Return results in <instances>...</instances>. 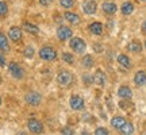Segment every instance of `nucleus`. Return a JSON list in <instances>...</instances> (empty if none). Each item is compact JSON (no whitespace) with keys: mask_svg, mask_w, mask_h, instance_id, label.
Instances as JSON below:
<instances>
[{"mask_svg":"<svg viewBox=\"0 0 146 135\" xmlns=\"http://www.w3.org/2000/svg\"><path fill=\"white\" fill-rule=\"evenodd\" d=\"M39 58L43 60V61H56L57 60V52L56 49L52 46H43L39 49Z\"/></svg>","mask_w":146,"mask_h":135,"instance_id":"f257e3e1","label":"nucleus"},{"mask_svg":"<svg viewBox=\"0 0 146 135\" xmlns=\"http://www.w3.org/2000/svg\"><path fill=\"white\" fill-rule=\"evenodd\" d=\"M69 46L74 53L77 54H83L85 50H87V43L84 39L78 38V36H72L70 41H69Z\"/></svg>","mask_w":146,"mask_h":135,"instance_id":"f03ea898","label":"nucleus"},{"mask_svg":"<svg viewBox=\"0 0 146 135\" xmlns=\"http://www.w3.org/2000/svg\"><path fill=\"white\" fill-rule=\"evenodd\" d=\"M8 72H10L11 76L14 78H16V80H22V78L25 77V69L18 62H14V61L8 64Z\"/></svg>","mask_w":146,"mask_h":135,"instance_id":"7ed1b4c3","label":"nucleus"},{"mask_svg":"<svg viewBox=\"0 0 146 135\" xmlns=\"http://www.w3.org/2000/svg\"><path fill=\"white\" fill-rule=\"evenodd\" d=\"M69 105H70V108L73 111H81L84 109L85 107V101L81 96H78V95H72L70 96V99H69Z\"/></svg>","mask_w":146,"mask_h":135,"instance_id":"20e7f679","label":"nucleus"},{"mask_svg":"<svg viewBox=\"0 0 146 135\" xmlns=\"http://www.w3.org/2000/svg\"><path fill=\"white\" fill-rule=\"evenodd\" d=\"M73 76L69 70H60V73L57 74V83L61 87H68L69 84L72 83Z\"/></svg>","mask_w":146,"mask_h":135,"instance_id":"39448f33","label":"nucleus"},{"mask_svg":"<svg viewBox=\"0 0 146 135\" xmlns=\"http://www.w3.org/2000/svg\"><path fill=\"white\" fill-rule=\"evenodd\" d=\"M25 101L31 107H38L42 101V95L38 92H29L25 96Z\"/></svg>","mask_w":146,"mask_h":135,"instance_id":"423d86ee","label":"nucleus"},{"mask_svg":"<svg viewBox=\"0 0 146 135\" xmlns=\"http://www.w3.org/2000/svg\"><path fill=\"white\" fill-rule=\"evenodd\" d=\"M73 36V30L68 26H58L57 28V38L60 41H66Z\"/></svg>","mask_w":146,"mask_h":135,"instance_id":"0eeeda50","label":"nucleus"},{"mask_svg":"<svg viewBox=\"0 0 146 135\" xmlns=\"http://www.w3.org/2000/svg\"><path fill=\"white\" fill-rule=\"evenodd\" d=\"M27 128L30 130V132H33V134H35V135L43 132V124L36 119H29V122H27Z\"/></svg>","mask_w":146,"mask_h":135,"instance_id":"6e6552de","label":"nucleus"},{"mask_svg":"<svg viewBox=\"0 0 146 135\" xmlns=\"http://www.w3.org/2000/svg\"><path fill=\"white\" fill-rule=\"evenodd\" d=\"M96 10H98V4H96L95 0H88V1H85L83 4V11L84 14H87V15H94Z\"/></svg>","mask_w":146,"mask_h":135,"instance_id":"1a4fd4ad","label":"nucleus"},{"mask_svg":"<svg viewBox=\"0 0 146 135\" xmlns=\"http://www.w3.org/2000/svg\"><path fill=\"white\" fill-rule=\"evenodd\" d=\"M118 96H119L120 99L123 100H130L133 97V91H131L130 87H127V85H122L119 89H118Z\"/></svg>","mask_w":146,"mask_h":135,"instance_id":"9d476101","label":"nucleus"},{"mask_svg":"<svg viewBox=\"0 0 146 135\" xmlns=\"http://www.w3.org/2000/svg\"><path fill=\"white\" fill-rule=\"evenodd\" d=\"M94 83L96 85H99V87H104L106 84H107V77H106V74L100 69H98L94 74Z\"/></svg>","mask_w":146,"mask_h":135,"instance_id":"9b49d317","label":"nucleus"},{"mask_svg":"<svg viewBox=\"0 0 146 135\" xmlns=\"http://www.w3.org/2000/svg\"><path fill=\"white\" fill-rule=\"evenodd\" d=\"M8 36H10L11 41L19 42L22 39V28H21V27L12 26L10 28V31H8Z\"/></svg>","mask_w":146,"mask_h":135,"instance_id":"f8f14e48","label":"nucleus"},{"mask_svg":"<svg viewBox=\"0 0 146 135\" xmlns=\"http://www.w3.org/2000/svg\"><path fill=\"white\" fill-rule=\"evenodd\" d=\"M64 18H65L70 24H73V26H77V24H80V22H81L80 16H78L77 14H74V12H70V11H66V12L64 14Z\"/></svg>","mask_w":146,"mask_h":135,"instance_id":"ddd939ff","label":"nucleus"},{"mask_svg":"<svg viewBox=\"0 0 146 135\" xmlns=\"http://www.w3.org/2000/svg\"><path fill=\"white\" fill-rule=\"evenodd\" d=\"M88 30L91 34H94V35H102L103 34V24L100 23V22H94V23H91L88 26Z\"/></svg>","mask_w":146,"mask_h":135,"instance_id":"4468645a","label":"nucleus"},{"mask_svg":"<svg viewBox=\"0 0 146 135\" xmlns=\"http://www.w3.org/2000/svg\"><path fill=\"white\" fill-rule=\"evenodd\" d=\"M134 84L137 87H143L146 84V72L145 70H138L134 76Z\"/></svg>","mask_w":146,"mask_h":135,"instance_id":"2eb2a0df","label":"nucleus"},{"mask_svg":"<svg viewBox=\"0 0 146 135\" xmlns=\"http://www.w3.org/2000/svg\"><path fill=\"white\" fill-rule=\"evenodd\" d=\"M102 8H103V11H104V14H107V15H114L115 12L118 11L116 4H115V3H111V1H106V3H103Z\"/></svg>","mask_w":146,"mask_h":135,"instance_id":"dca6fc26","label":"nucleus"},{"mask_svg":"<svg viewBox=\"0 0 146 135\" xmlns=\"http://www.w3.org/2000/svg\"><path fill=\"white\" fill-rule=\"evenodd\" d=\"M127 50L131 53H134V54H138V53H141L142 50V45L139 41H137V39H134V41H131L129 45H127Z\"/></svg>","mask_w":146,"mask_h":135,"instance_id":"f3484780","label":"nucleus"},{"mask_svg":"<svg viewBox=\"0 0 146 135\" xmlns=\"http://www.w3.org/2000/svg\"><path fill=\"white\" fill-rule=\"evenodd\" d=\"M118 131H119L122 135H133L134 134V126H133V123H130V122H126Z\"/></svg>","mask_w":146,"mask_h":135,"instance_id":"a211bd4d","label":"nucleus"},{"mask_svg":"<svg viewBox=\"0 0 146 135\" xmlns=\"http://www.w3.org/2000/svg\"><path fill=\"white\" fill-rule=\"evenodd\" d=\"M116 60H118V62H119V65H120V66L126 68V69H130V68L133 66V64H131L130 58L127 57L126 54H119Z\"/></svg>","mask_w":146,"mask_h":135,"instance_id":"6ab92c4d","label":"nucleus"},{"mask_svg":"<svg viewBox=\"0 0 146 135\" xmlns=\"http://www.w3.org/2000/svg\"><path fill=\"white\" fill-rule=\"evenodd\" d=\"M0 52L8 53L10 52V43H8V39L7 36L0 31Z\"/></svg>","mask_w":146,"mask_h":135,"instance_id":"aec40b11","label":"nucleus"},{"mask_svg":"<svg viewBox=\"0 0 146 135\" xmlns=\"http://www.w3.org/2000/svg\"><path fill=\"white\" fill-rule=\"evenodd\" d=\"M120 11H122V14L123 15H131L133 12H134V4L131 3V1H125L122 7H120Z\"/></svg>","mask_w":146,"mask_h":135,"instance_id":"412c9836","label":"nucleus"},{"mask_svg":"<svg viewBox=\"0 0 146 135\" xmlns=\"http://www.w3.org/2000/svg\"><path fill=\"white\" fill-rule=\"evenodd\" d=\"M126 122H127V120H126L123 116H114V118L111 119V126L114 127L115 130H119V128L125 124Z\"/></svg>","mask_w":146,"mask_h":135,"instance_id":"4be33fe9","label":"nucleus"},{"mask_svg":"<svg viewBox=\"0 0 146 135\" xmlns=\"http://www.w3.org/2000/svg\"><path fill=\"white\" fill-rule=\"evenodd\" d=\"M81 64H83L84 68L91 69V68L95 65V61H94V58H92V56L87 54V56H84V57H83V60H81Z\"/></svg>","mask_w":146,"mask_h":135,"instance_id":"5701e85b","label":"nucleus"},{"mask_svg":"<svg viewBox=\"0 0 146 135\" xmlns=\"http://www.w3.org/2000/svg\"><path fill=\"white\" fill-rule=\"evenodd\" d=\"M23 30L27 32H30V34H38L39 32V27L35 26V24H31V23H25L23 24Z\"/></svg>","mask_w":146,"mask_h":135,"instance_id":"b1692460","label":"nucleus"},{"mask_svg":"<svg viewBox=\"0 0 146 135\" xmlns=\"http://www.w3.org/2000/svg\"><path fill=\"white\" fill-rule=\"evenodd\" d=\"M62 60H64V62L69 64V65L74 64V57H73L70 53H62Z\"/></svg>","mask_w":146,"mask_h":135,"instance_id":"393cba45","label":"nucleus"},{"mask_svg":"<svg viewBox=\"0 0 146 135\" xmlns=\"http://www.w3.org/2000/svg\"><path fill=\"white\" fill-rule=\"evenodd\" d=\"M23 56H25L26 58H33L34 57V47H31V46L25 47V50H23Z\"/></svg>","mask_w":146,"mask_h":135,"instance_id":"a878e982","label":"nucleus"},{"mask_svg":"<svg viewBox=\"0 0 146 135\" xmlns=\"http://www.w3.org/2000/svg\"><path fill=\"white\" fill-rule=\"evenodd\" d=\"M60 4L62 5V8H72L74 4V0H60Z\"/></svg>","mask_w":146,"mask_h":135,"instance_id":"bb28decb","label":"nucleus"},{"mask_svg":"<svg viewBox=\"0 0 146 135\" xmlns=\"http://www.w3.org/2000/svg\"><path fill=\"white\" fill-rule=\"evenodd\" d=\"M61 134L62 135H74V128L73 127H69V126H65L61 128Z\"/></svg>","mask_w":146,"mask_h":135,"instance_id":"cd10ccee","label":"nucleus"},{"mask_svg":"<svg viewBox=\"0 0 146 135\" xmlns=\"http://www.w3.org/2000/svg\"><path fill=\"white\" fill-rule=\"evenodd\" d=\"M7 12H8V7H7V4H5L4 1L0 0V16H5L7 15Z\"/></svg>","mask_w":146,"mask_h":135,"instance_id":"c85d7f7f","label":"nucleus"},{"mask_svg":"<svg viewBox=\"0 0 146 135\" xmlns=\"http://www.w3.org/2000/svg\"><path fill=\"white\" fill-rule=\"evenodd\" d=\"M95 135H110V132L106 127H98L95 130Z\"/></svg>","mask_w":146,"mask_h":135,"instance_id":"c756f323","label":"nucleus"},{"mask_svg":"<svg viewBox=\"0 0 146 135\" xmlns=\"http://www.w3.org/2000/svg\"><path fill=\"white\" fill-rule=\"evenodd\" d=\"M83 83L85 84V85H91V84L94 83V77H91L88 73H85L83 76Z\"/></svg>","mask_w":146,"mask_h":135,"instance_id":"7c9ffc66","label":"nucleus"},{"mask_svg":"<svg viewBox=\"0 0 146 135\" xmlns=\"http://www.w3.org/2000/svg\"><path fill=\"white\" fill-rule=\"evenodd\" d=\"M38 1H39V4H41V5H45V7H47V5L52 4L53 0H38Z\"/></svg>","mask_w":146,"mask_h":135,"instance_id":"2f4dec72","label":"nucleus"},{"mask_svg":"<svg viewBox=\"0 0 146 135\" xmlns=\"http://www.w3.org/2000/svg\"><path fill=\"white\" fill-rule=\"evenodd\" d=\"M0 66L1 68H4L5 66V58H4V56L0 53Z\"/></svg>","mask_w":146,"mask_h":135,"instance_id":"473e14b6","label":"nucleus"},{"mask_svg":"<svg viewBox=\"0 0 146 135\" xmlns=\"http://www.w3.org/2000/svg\"><path fill=\"white\" fill-rule=\"evenodd\" d=\"M141 30H142V32L143 34H146V21L142 23V26H141Z\"/></svg>","mask_w":146,"mask_h":135,"instance_id":"72a5a7b5","label":"nucleus"},{"mask_svg":"<svg viewBox=\"0 0 146 135\" xmlns=\"http://www.w3.org/2000/svg\"><path fill=\"white\" fill-rule=\"evenodd\" d=\"M80 135H91V134H89V132H87V131H84V132H81Z\"/></svg>","mask_w":146,"mask_h":135,"instance_id":"f704fd0d","label":"nucleus"},{"mask_svg":"<svg viewBox=\"0 0 146 135\" xmlns=\"http://www.w3.org/2000/svg\"><path fill=\"white\" fill-rule=\"evenodd\" d=\"M18 135H29V134H27V132H19Z\"/></svg>","mask_w":146,"mask_h":135,"instance_id":"c9c22d12","label":"nucleus"},{"mask_svg":"<svg viewBox=\"0 0 146 135\" xmlns=\"http://www.w3.org/2000/svg\"><path fill=\"white\" fill-rule=\"evenodd\" d=\"M0 105H1V97H0Z\"/></svg>","mask_w":146,"mask_h":135,"instance_id":"e433bc0d","label":"nucleus"},{"mask_svg":"<svg viewBox=\"0 0 146 135\" xmlns=\"http://www.w3.org/2000/svg\"><path fill=\"white\" fill-rule=\"evenodd\" d=\"M0 84H1V77H0Z\"/></svg>","mask_w":146,"mask_h":135,"instance_id":"4c0bfd02","label":"nucleus"},{"mask_svg":"<svg viewBox=\"0 0 146 135\" xmlns=\"http://www.w3.org/2000/svg\"><path fill=\"white\" fill-rule=\"evenodd\" d=\"M145 49H146V41H145Z\"/></svg>","mask_w":146,"mask_h":135,"instance_id":"58836bf2","label":"nucleus"},{"mask_svg":"<svg viewBox=\"0 0 146 135\" xmlns=\"http://www.w3.org/2000/svg\"><path fill=\"white\" fill-rule=\"evenodd\" d=\"M142 1H145V0H142Z\"/></svg>","mask_w":146,"mask_h":135,"instance_id":"ea45409f","label":"nucleus"}]
</instances>
